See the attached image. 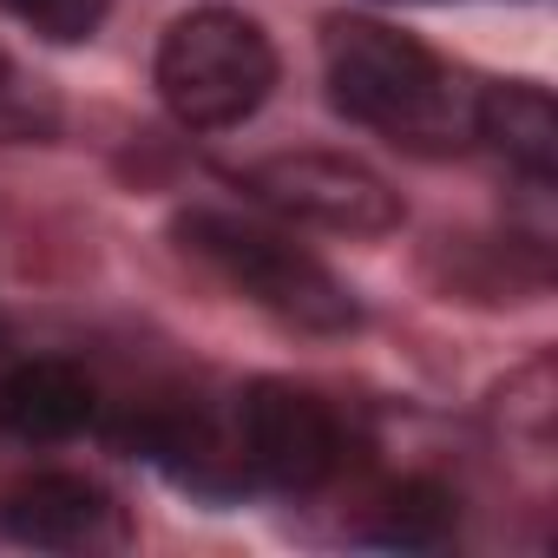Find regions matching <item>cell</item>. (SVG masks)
Returning a JSON list of instances; mask_svg holds the SVG:
<instances>
[{
	"instance_id": "obj_1",
	"label": "cell",
	"mask_w": 558,
	"mask_h": 558,
	"mask_svg": "<svg viewBox=\"0 0 558 558\" xmlns=\"http://www.w3.org/2000/svg\"><path fill=\"white\" fill-rule=\"evenodd\" d=\"M323 73H329L336 112H349L355 125L395 138L408 151H460V145H473L480 86H466L440 53H427L401 27L336 14L323 27Z\"/></svg>"
},
{
	"instance_id": "obj_2",
	"label": "cell",
	"mask_w": 558,
	"mask_h": 558,
	"mask_svg": "<svg viewBox=\"0 0 558 558\" xmlns=\"http://www.w3.org/2000/svg\"><path fill=\"white\" fill-rule=\"evenodd\" d=\"M171 230L191 256H204L230 290H243L276 323H290L303 336H349L362 323V303L349 296V283L283 230L230 217V210H184Z\"/></svg>"
},
{
	"instance_id": "obj_3",
	"label": "cell",
	"mask_w": 558,
	"mask_h": 558,
	"mask_svg": "<svg viewBox=\"0 0 558 558\" xmlns=\"http://www.w3.org/2000/svg\"><path fill=\"white\" fill-rule=\"evenodd\" d=\"M158 99L191 132H230L256 119V106L276 86V47L269 34L236 8H191L158 40Z\"/></svg>"
},
{
	"instance_id": "obj_4",
	"label": "cell",
	"mask_w": 558,
	"mask_h": 558,
	"mask_svg": "<svg viewBox=\"0 0 558 558\" xmlns=\"http://www.w3.org/2000/svg\"><path fill=\"white\" fill-rule=\"evenodd\" d=\"M349 440L336 408L296 381H256L236 414V466L276 493H316L342 473Z\"/></svg>"
},
{
	"instance_id": "obj_5",
	"label": "cell",
	"mask_w": 558,
	"mask_h": 558,
	"mask_svg": "<svg viewBox=\"0 0 558 558\" xmlns=\"http://www.w3.org/2000/svg\"><path fill=\"white\" fill-rule=\"evenodd\" d=\"M236 184L256 204H269L276 217H296V223H316L336 236H381L401 223L395 184L342 151H276V158L236 171Z\"/></svg>"
},
{
	"instance_id": "obj_6",
	"label": "cell",
	"mask_w": 558,
	"mask_h": 558,
	"mask_svg": "<svg viewBox=\"0 0 558 558\" xmlns=\"http://www.w3.org/2000/svg\"><path fill=\"white\" fill-rule=\"evenodd\" d=\"M0 532L34 551H112L125 545V512L86 473H40L0 499Z\"/></svg>"
},
{
	"instance_id": "obj_7",
	"label": "cell",
	"mask_w": 558,
	"mask_h": 558,
	"mask_svg": "<svg viewBox=\"0 0 558 558\" xmlns=\"http://www.w3.org/2000/svg\"><path fill=\"white\" fill-rule=\"evenodd\" d=\"M93 421V381L86 368L60 355H34L0 375V427L21 440H73Z\"/></svg>"
},
{
	"instance_id": "obj_8",
	"label": "cell",
	"mask_w": 558,
	"mask_h": 558,
	"mask_svg": "<svg viewBox=\"0 0 558 558\" xmlns=\"http://www.w3.org/2000/svg\"><path fill=\"white\" fill-rule=\"evenodd\" d=\"M473 138L493 145L519 178H532L538 191L551 184L558 171V112H551V93L545 86H480L473 99Z\"/></svg>"
},
{
	"instance_id": "obj_9",
	"label": "cell",
	"mask_w": 558,
	"mask_h": 558,
	"mask_svg": "<svg viewBox=\"0 0 558 558\" xmlns=\"http://www.w3.org/2000/svg\"><path fill=\"white\" fill-rule=\"evenodd\" d=\"M453 519H460V499H453L447 486H434V480H401V486L355 525V538L388 545V551H434V545L453 538Z\"/></svg>"
},
{
	"instance_id": "obj_10",
	"label": "cell",
	"mask_w": 558,
	"mask_h": 558,
	"mask_svg": "<svg viewBox=\"0 0 558 558\" xmlns=\"http://www.w3.org/2000/svg\"><path fill=\"white\" fill-rule=\"evenodd\" d=\"M106 8H112V0H0V14L21 21V27H34V34L53 40V47L93 40L99 21H106Z\"/></svg>"
},
{
	"instance_id": "obj_11",
	"label": "cell",
	"mask_w": 558,
	"mask_h": 558,
	"mask_svg": "<svg viewBox=\"0 0 558 558\" xmlns=\"http://www.w3.org/2000/svg\"><path fill=\"white\" fill-rule=\"evenodd\" d=\"M506 427L525 434L532 447L551 440V355H532V362L506 381Z\"/></svg>"
}]
</instances>
